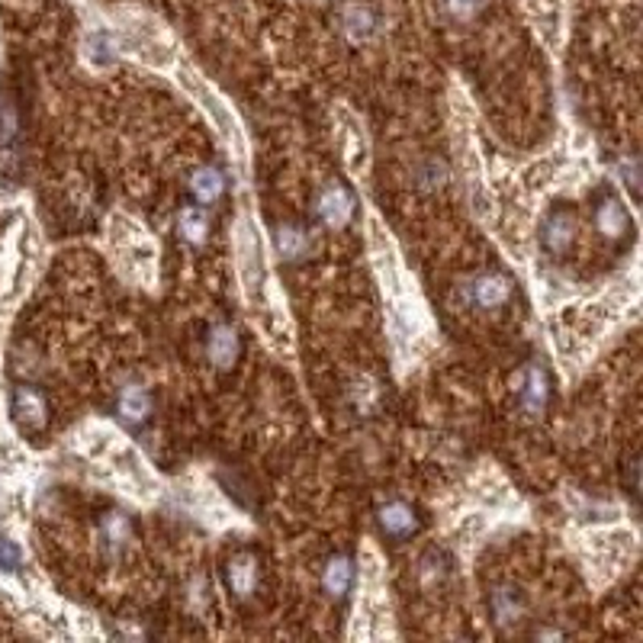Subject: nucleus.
Returning <instances> with one entry per match:
<instances>
[{
	"mask_svg": "<svg viewBox=\"0 0 643 643\" xmlns=\"http://www.w3.org/2000/svg\"><path fill=\"white\" fill-rule=\"evenodd\" d=\"M10 415H13L16 428L26 434H46L52 425V402L42 393L39 386L20 383L10 393Z\"/></svg>",
	"mask_w": 643,
	"mask_h": 643,
	"instance_id": "f257e3e1",
	"label": "nucleus"
},
{
	"mask_svg": "<svg viewBox=\"0 0 643 643\" xmlns=\"http://www.w3.org/2000/svg\"><path fill=\"white\" fill-rule=\"evenodd\" d=\"M514 296V280L502 271H482L476 277H470L463 287V299L480 313H492V309H502L508 305Z\"/></svg>",
	"mask_w": 643,
	"mask_h": 643,
	"instance_id": "f03ea898",
	"label": "nucleus"
},
{
	"mask_svg": "<svg viewBox=\"0 0 643 643\" xmlns=\"http://www.w3.org/2000/svg\"><path fill=\"white\" fill-rule=\"evenodd\" d=\"M357 213V203H354V193L345 184H325L313 200V216L319 219L325 229H345L347 222Z\"/></svg>",
	"mask_w": 643,
	"mask_h": 643,
	"instance_id": "7ed1b4c3",
	"label": "nucleus"
},
{
	"mask_svg": "<svg viewBox=\"0 0 643 643\" xmlns=\"http://www.w3.org/2000/svg\"><path fill=\"white\" fill-rule=\"evenodd\" d=\"M222 579L229 595H235L238 602H248L251 595L257 592V582H261V563L251 550H235L222 566Z\"/></svg>",
	"mask_w": 643,
	"mask_h": 643,
	"instance_id": "20e7f679",
	"label": "nucleus"
},
{
	"mask_svg": "<svg viewBox=\"0 0 643 643\" xmlns=\"http://www.w3.org/2000/svg\"><path fill=\"white\" fill-rule=\"evenodd\" d=\"M592 222H595V232L608 241H624V238H630V232H634V219H630L627 206L614 196V193H602V196H598Z\"/></svg>",
	"mask_w": 643,
	"mask_h": 643,
	"instance_id": "39448f33",
	"label": "nucleus"
},
{
	"mask_svg": "<svg viewBox=\"0 0 643 643\" xmlns=\"http://www.w3.org/2000/svg\"><path fill=\"white\" fill-rule=\"evenodd\" d=\"M489 614H492V624L502 630V634H512L518 630V624L524 621L528 614V602H524V592L512 582L505 586H496L489 592Z\"/></svg>",
	"mask_w": 643,
	"mask_h": 643,
	"instance_id": "423d86ee",
	"label": "nucleus"
},
{
	"mask_svg": "<svg viewBox=\"0 0 643 643\" xmlns=\"http://www.w3.org/2000/svg\"><path fill=\"white\" fill-rule=\"evenodd\" d=\"M241 335L232 322H219L206 331V361L216 370H232L241 361Z\"/></svg>",
	"mask_w": 643,
	"mask_h": 643,
	"instance_id": "0eeeda50",
	"label": "nucleus"
},
{
	"mask_svg": "<svg viewBox=\"0 0 643 643\" xmlns=\"http://www.w3.org/2000/svg\"><path fill=\"white\" fill-rule=\"evenodd\" d=\"M550 396H554V380L547 373L544 363H528L522 373V386H518V399H522V409L530 418H538L547 412L550 405Z\"/></svg>",
	"mask_w": 643,
	"mask_h": 643,
	"instance_id": "6e6552de",
	"label": "nucleus"
},
{
	"mask_svg": "<svg viewBox=\"0 0 643 643\" xmlns=\"http://www.w3.org/2000/svg\"><path fill=\"white\" fill-rule=\"evenodd\" d=\"M377 524L389 540H409L412 534L422 530V514L402 502V498H389L377 508Z\"/></svg>",
	"mask_w": 643,
	"mask_h": 643,
	"instance_id": "1a4fd4ad",
	"label": "nucleus"
},
{
	"mask_svg": "<svg viewBox=\"0 0 643 643\" xmlns=\"http://www.w3.org/2000/svg\"><path fill=\"white\" fill-rule=\"evenodd\" d=\"M113 412H116V418H120L122 425L138 431V428L152 418V396H148V389H145L142 383L129 380V383L120 386L116 402H113Z\"/></svg>",
	"mask_w": 643,
	"mask_h": 643,
	"instance_id": "9d476101",
	"label": "nucleus"
},
{
	"mask_svg": "<svg viewBox=\"0 0 643 643\" xmlns=\"http://www.w3.org/2000/svg\"><path fill=\"white\" fill-rule=\"evenodd\" d=\"M572 241H576V216H572V209L556 206L554 213H547L544 225H540V245H544L547 255L563 257L572 248Z\"/></svg>",
	"mask_w": 643,
	"mask_h": 643,
	"instance_id": "9b49d317",
	"label": "nucleus"
},
{
	"mask_svg": "<svg viewBox=\"0 0 643 643\" xmlns=\"http://www.w3.org/2000/svg\"><path fill=\"white\" fill-rule=\"evenodd\" d=\"M377 26H380V16L370 4L354 0V4H345V7L338 10V29H341V36H345L347 42H354V46L373 39V36H377Z\"/></svg>",
	"mask_w": 643,
	"mask_h": 643,
	"instance_id": "f8f14e48",
	"label": "nucleus"
},
{
	"mask_svg": "<svg viewBox=\"0 0 643 643\" xmlns=\"http://www.w3.org/2000/svg\"><path fill=\"white\" fill-rule=\"evenodd\" d=\"M132 534H136V524L122 512L104 514L100 524H96V540H100V550H104L106 560H120L132 544Z\"/></svg>",
	"mask_w": 643,
	"mask_h": 643,
	"instance_id": "ddd939ff",
	"label": "nucleus"
},
{
	"mask_svg": "<svg viewBox=\"0 0 643 643\" xmlns=\"http://www.w3.org/2000/svg\"><path fill=\"white\" fill-rule=\"evenodd\" d=\"M354 586V560L347 554H331L322 566V592L341 602Z\"/></svg>",
	"mask_w": 643,
	"mask_h": 643,
	"instance_id": "4468645a",
	"label": "nucleus"
},
{
	"mask_svg": "<svg viewBox=\"0 0 643 643\" xmlns=\"http://www.w3.org/2000/svg\"><path fill=\"white\" fill-rule=\"evenodd\" d=\"M187 190L200 206H213L225 196V174L213 164H203L187 177Z\"/></svg>",
	"mask_w": 643,
	"mask_h": 643,
	"instance_id": "2eb2a0df",
	"label": "nucleus"
},
{
	"mask_svg": "<svg viewBox=\"0 0 643 643\" xmlns=\"http://www.w3.org/2000/svg\"><path fill=\"white\" fill-rule=\"evenodd\" d=\"M177 235H180L187 245L200 248V245H206V238H209V219L203 216L196 206H184L177 213Z\"/></svg>",
	"mask_w": 643,
	"mask_h": 643,
	"instance_id": "dca6fc26",
	"label": "nucleus"
},
{
	"mask_svg": "<svg viewBox=\"0 0 643 643\" xmlns=\"http://www.w3.org/2000/svg\"><path fill=\"white\" fill-rule=\"evenodd\" d=\"M277 245H280V251L287 257L299 261V257L309 255L313 238H309V229H303V225H283L280 232H277Z\"/></svg>",
	"mask_w": 643,
	"mask_h": 643,
	"instance_id": "f3484780",
	"label": "nucleus"
},
{
	"mask_svg": "<svg viewBox=\"0 0 643 643\" xmlns=\"http://www.w3.org/2000/svg\"><path fill=\"white\" fill-rule=\"evenodd\" d=\"M441 7L454 23H470L489 7V0H441Z\"/></svg>",
	"mask_w": 643,
	"mask_h": 643,
	"instance_id": "a211bd4d",
	"label": "nucleus"
},
{
	"mask_svg": "<svg viewBox=\"0 0 643 643\" xmlns=\"http://www.w3.org/2000/svg\"><path fill=\"white\" fill-rule=\"evenodd\" d=\"M418 576H422V582H425L428 589H434L444 576H447V556H444L441 550H431V554H425Z\"/></svg>",
	"mask_w": 643,
	"mask_h": 643,
	"instance_id": "6ab92c4d",
	"label": "nucleus"
},
{
	"mask_svg": "<svg viewBox=\"0 0 643 643\" xmlns=\"http://www.w3.org/2000/svg\"><path fill=\"white\" fill-rule=\"evenodd\" d=\"M20 566V547L10 544V540H0V570L13 572Z\"/></svg>",
	"mask_w": 643,
	"mask_h": 643,
	"instance_id": "aec40b11",
	"label": "nucleus"
}]
</instances>
